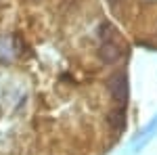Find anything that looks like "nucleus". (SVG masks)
<instances>
[{"mask_svg": "<svg viewBox=\"0 0 157 155\" xmlns=\"http://www.w3.org/2000/svg\"><path fill=\"white\" fill-rule=\"evenodd\" d=\"M107 122H109V126H111L115 132L124 130V128H126V111H124V109H115V111H111L109 118H107Z\"/></svg>", "mask_w": 157, "mask_h": 155, "instance_id": "4", "label": "nucleus"}, {"mask_svg": "<svg viewBox=\"0 0 157 155\" xmlns=\"http://www.w3.org/2000/svg\"><path fill=\"white\" fill-rule=\"evenodd\" d=\"M107 2H109V4H111V6H117V4H120L121 0H107Z\"/></svg>", "mask_w": 157, "mask_h": 155, "instance_id": "6", "label": "nucleus"}, {"mask_svg": "<svg viewBox=\"0 0 157 155\" xmlns=\"http://www.w3.org/2000/svg\"><path fill=\"white\" fill-rule=\"evenodd\" d=\"M113 25L109 23V21H103V23L98 25V38H101V42H105V40H111L113 38Z\"/></svg>", "mask_w": 157, "mask_h": 155, "instance_id": "5", "label": "nucleus"}, {"mask_svg": "<svg viewBox=\"0 0 157 155\" xmlns=\"http://www.w3.org/2000/svg\"><path fill=\"white\" fill-rule=\"evenodd\" d=\"M155 134H157V118L153 119L151 124H147V128L132 141V153H138L140 149H145L147 145L153 141V136H155Z\"/></svg>", "mask_w": 157, "mask_h": 155, "instance_id": "3", "label": "nucleus"}, {"mask_svg": "<svg viewBox=\"0 0 157 155\" xmlns=\"http://www.w3.org/2000/svg\"><path fill=\"white\" fill-rule=\"evenodd\" d=\"M107 86H109V92L113 96V101L117 105H126V101H128V76L124 72L111 73L107 80Z\"/></svg>", "mask_w": 157, "mask_h": 155, "instance_id": "1", "label": "nucleus"}, {"mask_svg": "<svg viewBox=\"0 0 157 155\" xmlns=\"http://www.w3.org/2000/svg\"><path fill=\"white\" fill-rule=\"evenodd\" d=\"M121 55H124V50H121V46L113 40V38L101 42V46H98V59L103 61V63H107V65L117 63V61L121 59Z\"/></svg>", "mask_w": 157, "mask_h": 155, "instance_id": "2", "label": "nucleus"}]
</instances>
